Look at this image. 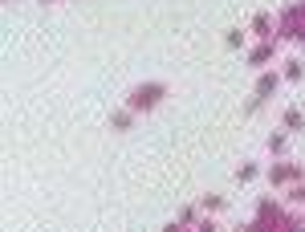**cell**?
Listing matches in <instances>:
<instances>
[{
  "instance_id": "cell-1",
  "label": "cell",
  "mask_w": 305,
  "mask_h": 232,
  "mask_svg": "<svg viewBox=\"0 0 305 232\" xmlns=\"http://www.w3.org/2000/svg\"><path fill=\"white\" fill-rule=\"evenodd\" d=\"M273 90H277V73H264V78H260V86H256V98L264 102V98H269Z\"/></svg>"
},
{
  "instance_id": "cell-2",
  "label": "cell",
  "mask_w": 305,
  "mask_h": 232,
  "mask_svg": "<svg viewBox=\"0 0 305 232\" xmlns=\"http://www.w3.org/2000/svg\"><path fill=\"white\" fill-rule=\"evenodd\" d=\"M163 98V86H151V90H143L139 98H135V106H151V102H159Z\"/></svg>"
},
{
  "instance_id": "cell-3",
  "label": "cell",
  "mask_w": 305,
  "mask_h": 232,
  "mask_svg": "<svg viewBox=\"0 0 305 232\" xmlns=\"http://www.w3.org/2000/svg\"><path fill=\"white\" fill-rule=\"evenodd\" d=\"M269 57H273V45H256L253 53H249V65H264Z\"/></svg>"
},
{
  "instance_id": "cell-4",
  "label": "cell",
  "mask_w": 305,
  "mask_h": 232,
  "mask_svg": "<svg viewBox=\"0 0 305 232\" xmlns=\"http://www.w3.org/2000/svg\"><path fill=\"white\" fill-rule=\"evenodd\" d=\"M224 204H228V200H224V196H203V208H207V212H220V208H224Z\"/></svg>"
},
{
  "instance_id": "cell-5",
  "label": "cell",
  "mask_w": 305,
  "mask_h": 232,
  "mask_svg": "<svg viewBox=\"0 0 305 232\" xmlns=\"http://www.w3.org/2000/svg\"><path fill=\"white\" fill-rule=\"evenodd\" d=\"M285 126L289 130H301V110H285Z\"/></svg>"
},
{
  "instance_id": "cell-6",
  "label": "cell",
  "mask_w": 305,
  "mask_h": 232,
  "mask_svg": "<svg viewBox=\"0 0 305 232\" xmlns=\"http://www.w3.org/2000/svg\"><path fill=\"white\" fill-rule=\"evenodd\" d=\"M269 151H273V155H281V151H285V134H281V130L269 139Z\"/></svg>"
},
{
  "instance_id": "cell-7",
  "label": "cell",
  "mask_w": 305,
  "mask_h": 232,
  "mask_svg": "<svg viewBox=\"0 0 305 232\" xmlns=\"http://www.w3.org/2000/svg\"><path fill=\"white\" fill-rule=\"evenodd\" d=\"M236 179H256V163H240V171H236Z\"/></svg>"
},
{
  "instance_id": "cell-8",
  "label": "cell",
  "mask_w": 305,
  "mask_h": 232,
  "mask_svg": "<svg viewBox=\"0 0 305 232\" xmlns=\"http://www.w3.org/2000/svg\"><path fill=\"white\" fill-rule=\"evenodd\" d=\"M114 130H130V114H114Z\"/></svg>"
},
{
  "instance_id": "cell-9",
  "label": "cell",
  "mask_w": 305,
  "mask_h": 232,
  "mask_svg": "<svg viewBox=\"0 0 305 232\" xmlns=\"http://www.w3.org/2000/svg\"><path fill=\"white\" fill-rule=\"evenodd\" d=\"M244 232H249V228H244Z\"/></svg>"
}]
</instances>
